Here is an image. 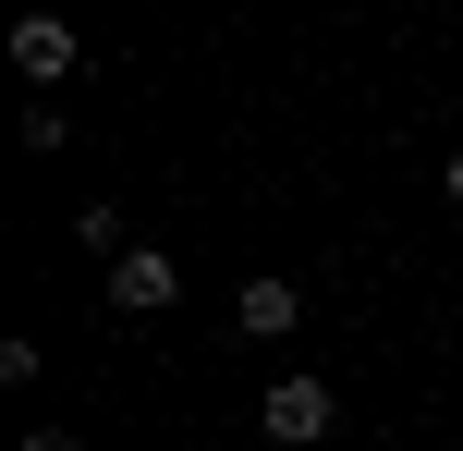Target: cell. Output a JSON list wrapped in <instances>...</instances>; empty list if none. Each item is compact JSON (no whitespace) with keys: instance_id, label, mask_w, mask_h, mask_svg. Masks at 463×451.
Returning <instances> with one entry per match:
<instances>
[{"instance_id":"cell-7","label":"cell","mask_w":463,"mask_h":451,"mask_svg":"<svg viewBox=\"0 0 463 451\" xmlns=\"http://www.w3.org/2000/svg\"><path fill=\"white\" fill-rule=\"evenodd\" d=\"M24 451H86V439H73V428H24Z\"/></svg>"},{"instance_id":"cell-4","label":"cell","mask_w":463,"mask_h":451,"mask_svg":"<svg viewBox=\"0 0 463 451\" xmlns=\"http://www.w3.org/2000/svg\"><path fill=\"white\" fill-rule=\"evenodd\" d=\"M13 73H24V86H61V73H73V24L61 13H24L13 24Z\"/></svg>"},{"instance_id":"cell-3","label":"cell","mask_w":463,"mask_h":451,"mask_svg":"<svg viewBox=\"0 0 463 451\" xmlns=\"http://www.w3.org/2000/svg\"><path fill=\"white\" fill-rule=\"evenodd\" d=\"M293 317H305V293L280 281V268H256V281L232 293V330H244V342H280V330H293Z\"/></svg>"},{"instance_id":"cell-6","label":"cell","mask_w":463,"mask_h":451,"mask_svg":"<svg viewBox=\"0 0 463 451\" xmlns=\"http://www.w3.org/2000/svg\"><path fill=\"white\" fill-rule=\"evenodd\" d=\"M24 146H37V159H49V146H73V122H61V98H24Z\"/></svg>"},{"instance_id":"cell-8","label":"cell","mask_w":463,"mask_h":451,"mask_svg":"<svg viewBox=\"0 0 463 451\" xmlns=\"http://www.w3.org/2000/svg\"><path fill=\"white\" fill-rule=\"evenodd\" d=\"M439 195H451V208H463V146H451V171H439Z\"/></svg>"},{"instance_id":"cell-1","label":"cell","mask_w":463,"mask_h":451,"mask_svg":"<svg viewBox=\"0 0 463 451\" xmlns=\"http://www.w3.org/2000/svg\"><path fill=\"white\" fill-rule=\"evenodd\" d=\"M256 415H269V439H280V451H317L329 428H342V390L293 366V379H269V403H256Z\"/></svg>"},{"instance_id":"cell-5","label":"cell","mask_w":463,"mask_h":451,"mask_svg":"<svg viewBox=\"0 0 463 451\" xmlns=\"http://www.w3.org/2000/svg\"><path fill=\"white\" fill-rule=\"evenodd\" d=\"M73 244H86V257H135V232H122L110 195H73Z\"/></svg>"},{"instance_id":"cell-2","label":"cell","mask_w":463,"mask_h":451,"mask_svg":"<svg viewBox=\"0 0 463 451\" xmlns=\"http://www.w3.org/2000/svg\"><path fill=\"white\" fill-rule=\"evenodd\" d=\"M110 305H122V317H159V305H184V268H171L159 244H135V257H110Z\"/></svg>"}]
</instances>
